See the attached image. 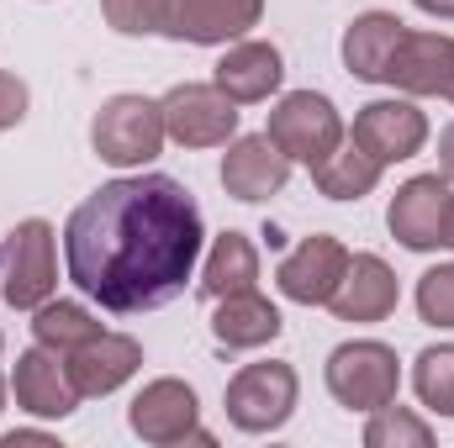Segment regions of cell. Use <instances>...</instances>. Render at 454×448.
<instances>
[{"instance_id": "1", "label": "cell", "mask_w": 454, "mask_h": 448, "mask_svg": "<svg viewBox=\"0 0 454 448\" xmlns=\"http://www.w3.org/2000/svg\"><path fill=\"white\" fill-rule=\"evenodd\" d=\"M201 206L169 174H127L85 196L64 222V259L80 296L116 317L169 306L201 259Z\"/></svg>"}, {"instance_id": "2", "label": "cell", "mask_w": 454, "mask_h": 448, "mask_svg": "<svg viewBox=\"0 0 454 448\" xmlns=\"http://www.w3.org/2000/svg\"><path fill=\"white\" fill-rule=\"evenodd\" d=\"M59 285V259H53V227L43 217H27L5 232L0 243V296L16 312H37L53 301Z\"/></svg>"}, {"instance_id": "3", "label": "cell", "mask_w": 454, "mask_h": 448, "mask_svg": "<svg viewBox=\"0 0 454 448\" xmlns=\"http://www.w3.org/2000/svg\"><path fill=\"white\" fill-rule=\"evenodd\" d=\"M164 112L159 101L148 96H112L96 121H90V148L116 164V169H137V164H153L159 148H164Z\"/></svg>"}, {"instance_id": "4", "label": "cell", "mask_w": 454, "mask_h": 448, "mask_svg": "<svg viewBox=\"0 0 454 448\" xmlns=\"http://www.w3.org/2000/svg\"><path fill=\"white\" fill-rule=\"evenodd\" d=\"M296 369L280 364V359H264V364H243L232 380H227V422L238 433H275L291 422L296 412Z\"/></svg>"}, {"instance_id": "5", "label": "cell", "mask_w": 454, "mask_h": 448, "mask_svg": "<svg viewBox=\"0 0 454 448\" xmlns=\"http://www.w3.org/2000/svg\"><path fill=\"white\" fill-rule=\"evenodd\" d=\"M396 385H402L396 348H386L375 337H354L328 353V390L348 412H375V406L396 401Z\"/></svg>"}, {"instance_id": "6", "label": "cell", "mask_w": 454, "mask_h": 448, "mask_svg": "<svg viewBox=\"0 0 454 448\" xmlns=\"http://www.w3.org/2000/svg\"><path fill=\"white\" fill-rule=\"evenodd\" d=\"M270 143L291 158V164H307V169H317L333 148L343 143V121L333 112V101L328 96H317V90H291L275 112H270Z\"/></svg>"}, {"instance_id": "7", "label": "cell", "mask_w": 454, "mask_h": 448, "mask_svg": "<svg viewBox=\"0 0 454 448\" xmlns=\"http://www.w3.org/2000/svg\"><path fill=\"white\" fill-rule=\"evenodd\" d=\"M127 422L143 444H212V433L201 428V406H196V390L185 380H153L132 396L127 406Z\"/></svg>"}, {"instance_id": "8", "label": "cell", "mask_w": 454, "mask_h": 448, "mask_svg": "<svg viewBox=\"0 0 454 448\" xmlns=\"http://www.w3.org/2000/svg\"><path fill=\"white\" fill-rule=\"evenodd\" d=\"M164 132L180 148H223L238 132V101H227L217 85H175L164 101Z\"/></svg>"}, {"instance_id": "9", "label": "cell", "mask_w": 454, "mask_h": 448, "mask_svg": "<svg viewBox=\"0 0 454 448\" xmlns=\"http://www.w3.org/2000/svg\"><path fill=\"white\" fill-rule=\"evenodd\" d=\"M450 180L444 174H418L407 180L396 196H391V212H386V227L402 248L412 253H434L444 248V227H450Z\"/></svg>"}, {"instance_id": "10", "label": "cell", "mask_w": 454, "mask_h": 448, "mask_svg": "<svg viewBox=\"0 0 454 448\" xmlns=\"http://www.w3.org/2000/svg\"><path fill=\"white\" fill-rule=\"evenodd\" d=\"M343 269H348V248H343L339 237L317 232V237H301V243L280 259L275 285H280V296L296 301V306H328L333 290H339V280H343Z\"/></svg>"}, {"instance_id": "11", "label": "cell", "mask_w": 454, "mask_h": 448, "mask_svg": "<svg viewBox=\"0 0 454 448\" xmlns=\"http://www.w3.org/2000/svg\"><path fill=\"white\" fill-rule=\"evenodd\" d=\"M259 16H264V0H169L159 32L175 42L217 48V42H238L248 27H259Z\"/></svg>"}, {"instance_id": "12", "label": "cell", "mask_w": 454, "mask_h": 448, "mask_svg": "<svg viewBox=\"0 0 454 448\" xmlns=\"http://www.w3.org/2000/svg\"><path fill=\"white\" fill-rule=\"evenodd\" d=\"M354 143L386 169V164H402L412 153H423L428 143V116L418 112L412 101H370L354 116Z\"/></svg>"}, {"instance_id": "13", "label": "cell", "mask_w": 454, "mask_h": 448, "mask_svg": "<svg viewBox=\"0 0 454 448\" xmlns=\"http://www.w3.org/2000/svg\"><path fill=\"white\" fill-rule=\"evenodd\" d=\"M286 180H291V158L270 143V132H248V137H232L223 153V190L232 201H248V206H259V201H270V196H280L286 190Z\"/></svg>"}, {"instance_id": "14", "label": "cell", "mask_w": 454, "mask_h": 448, "mask_svg": "<svg viewBox=\"0 0 454 448\" xmlns=\"http://www.w3.org/2000/svg\"><path fill=\"white\" fill-rule=\"evenodd\" d=\"M64 369L85 396H112L116 385H127L137 369H143V343L127 333H96L90 343H80L74 353H64Z\"/></svg>"}, {"instance_id": "15", "label": "cell", "mask_w": 454, "mask_h": 448, "mask_svg": "<svg viewBox=\"0 0 454 448\" xmlns=\"http://www.w3.org/2000/svg\"><path fill=\"white\" fill-rule=\"evenodd\" d=\"M454 80V37L444 32H402L391 64H386V85H396L402 96H444Z\"/></svg>"}, {"instance_id": "16", "label": "cell", "mask_w": 454, "mask_h": 448, "mask_svg": "<svg viewBox=\"0 0 454 448\" xmlns=\"http://www.w3.org/2000/svg\"><path fill=\"white\" fill-rule=\"evenodd\" d=\"M333 317L339 322H386L396 312V274L380 253H348L339 290H333Z\"/></svg>"}, {"instance_id": "17", "label": "cell", "mask_w": 454, "mask_h": 448, "mask_svg": "<svg viewBox=\"0 0 454 448\" xmlns=\"http://www.w3.org/2000/svg\"><path fill=\"white\" fill-rule=\"evenodd\" d=\"M11 390H16V406L32 412V417H69L80 406V390L69 380V369L59 364L53 348H27L16 353V375H11Z\"/></svg>"}, {"instance_id": "18", "label": "cell", "mask_w": 454, "mask_h": 448, "mask_svg": "<svg viewBox=\"0 0 454 448\" xmlns=\"http://www.w3.org/2000/svg\"><path fill=\"white\" fill-rule=\"evenodd\" d=\"M286 80V58L275 42H232L217 64V90L238 106H254V101H270Z\"/></svg>"}, {"instance_id": "19", "label": "cell", "mask_w": 454, "mask_h": 448, "mask_svg": "<svg viewBox=\"0 0 454 448\" xmlns=\"http://www.w3.org/2000/svg\"><path fill=\"white\" fill-rule=\"evenodd\" d=\"M402 32H407V21L391 16V11H364V16H354L348 32H343V64H348V74H354V80H370V85L386 80V64H391Z\"/></svg>"}, {"instance_id": "20", "label": "cell", "mask_w": 454, "mask_h": 448, "mask_svg": "<svg viewBox=\"0 0 454 448\" xmlns=\"http://www.w3.org/2000/svg\"><path fill=\"white\" fill-rule=\"evenodd\" d=\"M280 306L264 301L259 290H238V296H223L217 301V317H212V337L223 348H264L280 337Z\"/></svg>"}, {"instance_id": "21", "label": "cell", "mask_w": 454, "mask_h": 448, "mask_svg": "<svg viewBox=\"0 0 454 448\" xmlns=\"http://www.w3.org/2000/svg\"><path fill=\"white\" fill-rule=\"evenodd\" d=\"M259 285V248L243 237V232H223L201 264V296L207 301H223L238 290H254Z\"/></svg>"}, {"instance_id": "22", "label": "cell", "mask_w": 454, "mask_h": 448, "mask_svg": "<svg viewBox=\"0 0 454 448\" xmlns=\"http://www.w3.org/2000/svg\"><path fill=\"white\" fill-rule=\"evenodd\" d=\"M312 180H317V190H323L328 201H359V196H370V190L380 185V164L348 137V143H339V148L312 169Z\"/></svg>"}, {"instance_id": "23", "label": "cell", "mask_w": 454, "mask_h": 448, "mask_svg": "<svg viewBox=\"0 0 454 448\" xmlns=\"http://www.w3.org/2000/svg\"><path fill=\"white\" fill-rule=\"evenodd\" d=\"M96 333H106V328H101L80 301H43L37 317H32V337H37L43 348H53L59 359L74 353L80 343H90Z\"/></svg>"}, {"instance_id": "24", "label": "cell", "mask_w": 454, "mask_h": 448, "mask_svg": "<svg viewBox=\"0 0 454 448\" xmlns=\"http://www.w3.org/2000/svg\"><path fill=\"white\" fill-rule=\"evenodd\" d=\"M412 390L428 412L439 417H454V343H434L418 353L412 364Z\"/></svg>"}, {"instance_id": "25", "label": "cell", "mask_w": 454, "mask_h": 448, "mask_svg": "<svg viewBox=\"0 0 454 448\" xmlns=\"http://www.w3.org/2000/svg\"><path fill=\"white\" fill-rule=\"evenodd\" d=\"M364 444H370V448H428V444H434V428H428L418 412H407V406L386 401V406H375V412H370Z\"/></svg>"}, {"instance_id": "26", "label": "cell", "mask_w": 454, "mask_h": 448, "mask_svg": "<svg viewBox=\"0 0 454 448\" xmlns=\"http://www.w3.org/2000/svg\"><path fill=\"white\" fill-rule=\"evenodd\" d=\"M418 317L428 328H454V264H439L418 280Z\"/></svg>"}, {"instance_id": "27", "label": "cell", "mask_w": 454, "mask_h": 448, "mask_svg": "<svg viewBox=\"0 0 454 448\" xmlns=\"http://www.w3.org/2000/svg\"><path fill=\"white\" fill-rule=\"evenodd\" d=\"M164 5L169 0H101V16L121 37H148L164 27Z\"/></svg>"}, {"instance_id": "28", "label": "cell", "mask_w": 454, "mask_h": 448, "mask_svg": "<svg viewBox=\"0 0 454 448\" xmlns=\"http://www.w3.org/2000/svg\"><path fill=\"white\" fill-rule=\"evenodd\" d=\"M27 101H32V96H27V85H21L11 69H0V132H5V127H16V121L27 116Z\"/></svg>"}, {"instance_id": "29", "label": "cell", "mask_w": 454, "mask_h": 448, "mask_svg": "<svg viewBox=\"0 0 454 448\" xmlns=\"http://www.w3.org/2000/svg\"><path fill=\"white\" fill-rule=\"evenodd\" d=\"M439 174H444V180H454V121L439 132Z\"/></svg>"}, {"instance_id": "30", "label": "cell", "mask_w": 454, "mask_h": 448, "mask_svg": "<svg viewBox=\"0 0 454 448\" xmlns=\"http://www.w3.org/2000/svg\"><path fill=\"white\" fill-rule=\"evenodd\" d=\"M32 444H53L48 433H5L0 438V448H32Z\"/></svg>"}, {"instance_id": "31", "label": "cell", "mask_w": 454, "mask_h": 448, "mask_svg": "<svg viewBox=\"0 0 454 448\" xmlns=\"http://www.w3.org/2000/svg\"><path fill=\"white\" fill-rule=\"evenodd\" d=\"M418 11H428V16H439V21H454V0H412Z\"/></svg>"}, {"instance_id": "32", "label": "cell", "mask_w": 454, "mask_h": 448, "mask_svg": "<svg viewBox=\"0 0 454 448\" xmlns=\"http://www.w3.org/2000/svg\"><path fill=\"white\" fill-rule=\"evenodd\" d=\"M444 248H454V196H450V227H444Z\"/></svg>"}, {"instance_id": "33", "label": "cell", "mask_w": 454, "mask_h": 448, "mask_svg": "<svg viewBox=\"0 0 454 448\" xmlns=\"http://www.w3.org/2000/svg\"><path fill=\"white\" fill-rule=\"evenodd\" d=\"M444 96H450V101H454V80H450V90H444Z\"/></svg>"}, {"instance_id": "34", "label": "cell", "mask_w": 454, "mask_h": 448, "mask_svg": "<svg viewBox=\"0 0 454 448\" xmlns=\"http://www.w3.org/2000/svg\"><path fill=\"white\" fill-rule=\"evenodd\" d=\"M0 406H5V385H0Z\"/></svg>"}, {"instance_id": "35", "label": "cell", "mask_w": 454, "mask_h": 448, "mask_svg": "<svg viewBox=\"0 0 454 448\" xmlns=\"http://www.w3.org/2000/svg\"><path fill=\"white\" fill-rule=\"evenodd\" d=\"M0 348H5V343H0Z\"/></svg>"}]
</instances>
